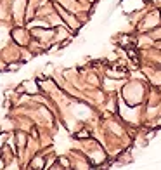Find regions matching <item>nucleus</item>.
Returning a JSON list of instances; mask_svg holds the SVG:
<instances>
[{
	"instance_id": "f257e3e1",
	"label": "nucleus",
	"mask_w": 161,
	"mask_h": 170,
	"mask_svg": "<svg viewBox=\"0 0 161 170\" xmlns=\"http://www.w3.org/2000/svg\"><path fill=\"white\" fill-rule=\"evenodd\" d=\"M31 167H38V169H40V167H42V158H36V160L33 162V165H31Z\"/></svg>"
}]
</instances>
